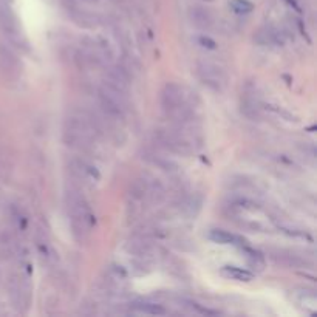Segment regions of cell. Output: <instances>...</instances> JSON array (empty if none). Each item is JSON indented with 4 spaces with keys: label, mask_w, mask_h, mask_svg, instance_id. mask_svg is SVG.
<instances>
[{
    "label": "cell",
    "mask_w": 317,
    "mask_h": 317,
    "mask_svg": "<svg viewBox=\"0 0 317 317\" xmlns=\"http://www.w3.org/2000/svg\"><path fill=\"white\" fill-rule=\"evenodd\" d=\"M94 138V126L84 116H70L65 121L64 139L73 147H87Z\"/></svg>",
    "instance_id": "obj_1"
},
{
    "label": "cell",
    "mask_w": 317,
    "mask_h": 317,
    "mask_svg": "<svg viewBox=\"0 0 317 317\" xmlns=\"http://www.w3.org/2000/svg\"><path fill=\"white\" fill-rule=\"evenodd\" d=\"M161 102L164 110L175 116L177 121H180L181 124H186L189 121V112L186 110L184 105V90L181 85L169 82L161 93Z\"/></svg>",
    "instance_id": "obj_2"
},
{
    "label": "cell",
    "mask_w": 317,
    "mask_h": 317,
    "mask_svg": "<svg viewBox=\"0 0 317 317\" xmlns=\"http://www.w3.org/2000/svg\"><path fill=\"white\" fill-rule=\"evenodd\" d=\"M97 99L110 118H123L124 107H126V93L121 91L115 87H110L109 84H104L97 90Z\"/></svg>",
    "instance_id": "obj_3"
},
{
    "label": "cell",
    "mask_w": 317,
    "mask_h": 317,
    "mask_svg": "<svg viewBox=\"0 0 317 317\" xmlns=\"http://www.w3.org/2000/svg\"><path fill=\"white\" fill-rule=\"evenodd\" d=\"M0 28L4 30V33L13 43H16L20 48H28V43L25 42V39H23V36L19 30L13 10L10 8V5H7L4 2L0 4Z\"/></svg>",
    "instance_id": "obj_4"
},
{
    "label": "cell",
    "mask_w": 317,
    "mask_h": 317,
    "mask_svg": "<svg viewBox=\"0 0 317 317\" xmlns=\"http://www.w3.org/2000/svg\"><path fill=\"white\" fill-rule=\"evenodd\" d=\"M160 141L167 150L178 155H189L192 153V145L186 135L181 133V130H163L160 132Z\"/></svg>",
    "instance_id": "obj_5"
},
{
    "label": "cell",
    "mask_w": 317,
    "mask_h": 317,
    "mask_svg": "<svg viewBox=\"0 0 317 317\" xmlns=\"http://www.w3.org/2000/svg\"><path fill=\"white\" fill-rule=\"evenodd\" d=\"M197 75L200 81L214 91H222L225 87V75L217 65L210 62H198Z\"/></svg>",
    "instance_id": "obj_6"
},
{
    "label": "cell",
    "mask_w": 317,
    "mask_h": 317,
    "mask_svg": "<svg viewBox=\"0 0 317 317\" xmlns=\"http://www.w3.org/2000/svg\"><path fill=\"white\" fill-rule=\"evenodd\" d=\"M189 19L198 30H209L214 23L212 13L204 7H192L189 11Z\"/></svg>",
    "instance_id": "obj_7"
},
{
    "label": "cell",
    "mask_w": 317,
    "mask_h": 317,
    "mask_svg": "<svg viewBox=\"0 0 317 317\" xmlns=\"http://www.w3.org/2000/svg\"><path fill=\"white\" fill-rule=\"evenodd\" d=\"M207 237L214 243H218V245H235V246H240V248L243 245H246V241L241 237L234 235V234H231L228 231H223V229H212L207 234Z\"/></svg>",
    "instance_id": "obj_8"
},
{
    "label": "cell",
    "mask_w": 317,
    "mask_h": 317,
    "mask_svg": "<svg viewBox=\"0 0 317 317\" xmlns=\"http://www.w3.org/2000/svg\"><path fill=\"white\" fill-rule=\"evenodd\" d=\"M0 67H2V70L7 71L10 76L19 75L20 64H19L16 55L10 50V48L0 46Z\"/></svg>",
    "instance_id": "obj_9"
},
{
    "label": "cell",
    "mask_w": 317,
    "mask_h": 317,
    "mask_svg": "<svg viewBox=\"0 0 317 317\" xmlns=\"http://www.w3.org/2000/svg\"><path fill=\"white\" fill-rule=\"evenodd\" d=\"M105 84H109L110 87H115L121 91H127L129 88V76L126 75V71L119 67H113L107 71V81Z\"/></svg>",
    "instance_id": "obj_10"
},
{
    "label": "cell",
    "mask_w": 317,
    "mask_h": 317,
    "mask_svg": "<svg viewBox=\"0 0 317 317\" xmlns=\"http://www.w3.org/2000/svg\"><path fill=\"white\" fill-rule=\"evenodd\" d=\"M241 113L249 119H260V101L258 97L246 93L241 99Z\"/></svg>",
    "instance_id": "obj_11"
},
{
    "label": "cell",
    "mask_w": 317,
    "mask_h": 317,
    "mask_svg": "<svg viewBox=\"0 0 317 317\" xmlns=\"http://www.w3.org/2000/svg\"><path fill=\"white\" fill-rule=\"evenodd\" d=\"M73 170L79 175V177H84V178H91V180H99V172H97V169L91 164H88L87 161L84 160H76L73 161Z\"/></svg>",
    "instance_id": "obj_12"
},
{
    "label": "cell",
    "mask_w": 317,
    "mask_h": 317,
    "mask_svg": "<svg viewBox=\"0 0 317 317\" xmlns=\"http://www.w3.org/2000/svg\"><path fill=\"white\" fill-rule=\"evenodd\" d=\"M222 274L228 279L238 280V282H251L254 279L252 273L243 270V268H237V266H223Z\"/></svg>",
    "instance_id": "obj_13"
},
{
    "label": "cell",
    "mask_w": 317,
    "mask_h": 317,
    "mask_svg": "<svg viewBox=\"0 0 317 317\" xmlns=\"http://www.w3.org/2000/svg\"><path fill=\"white\" fill-rule=\"evenodd\" d=\"M133 309L144 312V314H152V315H164L167 312V309L163 305L158 303H152V302H135L132 305Z\"/></svg>",
    "instance_id": "obj_14"
},
{
    "label": "cell",
    "mask_w": 317,
    "mask_h": 317,
    "mask_svg": "<svg viewBox=\"0 0 317 317\" xmlns=\"http://www.w3.org/2000/svg\"><path fill=\"white\" fill-rule=\"evenodd\" d=\"M273 258L277 260V261H280L282 265H286V266H299V265L303 263V261H302L297 255H294V254L277 252V255H273Z\"/></svg>",
    "instance_id": "obj_15"
},
{
    "label": "cell",
    "mask_w": 317,
    "mask_h": 317,
    "mask_svg": "<svg viewBox=\"0 0 317 317\" xmlns=\"http://www.w3.org/2000/svg\"><path fill=\"white\" fill-rule=\"evenodd\" d=\"M277 226H279V229H280L282 232H285V234H288V235H291V237H302V238H306V237H308V234H306L305 231L299 229V228L294 226V225L279 223ZM308 238H309V237H308Z\"/></svg>",
    "instance_id": "obj_16"
},
{
    "label": "cell",
    "mask_w": 317,
    "mask_h": 317,
    "mask_svg": "<svg viewBox=\"0 0 317 317\" xmlns=\"http://www.w3.org/2000/svg\"><path fill=\"white\" fill-rule=\"evenodd\" d=\"M231 7L238 14H248L254 10V5L251 2H248V0H234Z\"/></svg>",
    "instance_id": "obj_17"
},
{
    "label": "cell",
    "mask_w": 317,
    "mask_h": 317,
    "mask_svg": "<svg viewBox=\"0 0 317 317\" xmlns=\"http://www.w3.org/2000/svg\"><path fill=\"white\" fill-rule=\"evenodd\" d=\"M186 303H187V306H189L190 309H193V311H197V312H200V314H204V315H215V314H218L217 311L207 309V308L201 306V305H200V303H197V302H192V300H187Z\"/></svg>",
    "instance_id": "obj_18"
},
{
    "label": "cell",
    "mask_w": 317,
    "mask_h": 317,
    "mask_svg": "<svg viewBox=\"0 0 317 317\" xmlns=\"http://www.w3.org/2000/svg\"><path fill=\"white\" fill-rule=\"evenodd\" d=\"M197 40H198V43H200L201 46L207 48V50H215V48H217V42H215L214 39L207 37V36H198Z\"/></svg>",
    "instance_id": "obj_19"
},
{
    "label": "cell",
    "mask_w": 317,
    "mask_h": 317,
    "mask_svg": "<svg viewBox=\"0 0 317 317\" xmlns=\"http://www.w3.org/2000/svg\"><path fill=\"white\" fill-rule=\"evenodd\" d=\"M286 2L292 7V8H294L296 11H300V8H299V5L296 4V0H286Z\"/></svg>",
    "instance_id": "obj_20"
},
{
    "label": "cell",
    "mask_w": 317,
    "mask_h": 317,
    "mask_svg": "<svg viewBox=\"0 0 317 317\" xmlns=\"http://www.w3.org/2000/svg\"><path fill=\"white\" fill-rule=\"evenodd\" d=\"M204 2H212V0H204Z\"/></svg>",
    "instance_id": "obj_21"
}]
</instances>
